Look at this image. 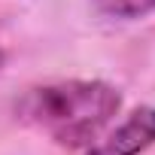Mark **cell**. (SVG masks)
<instances>
[{"label":"cell","mask_w":155,"mask_h":155,"mask_svg":"<svg viewBox=\"0 0 155 155\" xmlns=\"http://www.w3.org/2000/svg\"><path fill=\"white\" fill-rule=\"evenodd\" d=\"M122 110L116 85L101 79H58L31 88L15 113L64 149H88Z\"/></svg>","instance_id":"obj_1"},{"label":"cell","mask_w":155,"mask_h":155,"mask_svg":"<svg viewBox=\"0 0 155 155\" xmlns=\"http://www.w3.org/2000/svg\"><path fill=\"white\" fill-rule=\"evenodd\" d=\"M149 146H155V107H140L107 137H97L85 155H140Z\"/></svg>","instance_id":"obj_2"},{"label":"cell","mask_w":155,"mask_h":155,"mask_svg":"<svg viewBox=\"0 0 155 155\" xmlns=\"http://www.w3.org/2000/svg\"><path fill=\"white\" fill-rule=\"evenodd\" d=\"M94 9L113 21H137L155 12V0H91Z\"/></svg>","instance_id":"obj_3"},{"label":"cell","mask_w":155,"mask_h":155,"mask_svg":"<svg viewBox=\"0 0 155 155\" xmlns=\"http://www.w3.org/2000/svg\"><path fill=\"white\" fill-rule=\"evenodd\" d=\"M3 64H6V52L0 49V70H3Z\"/></svg>","instance_id":"obj_4"}]
</instances>
